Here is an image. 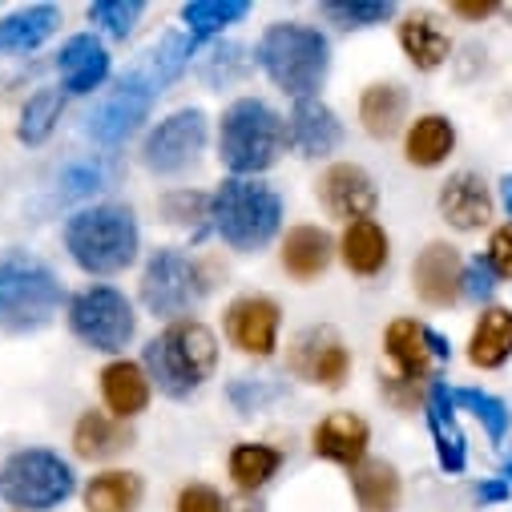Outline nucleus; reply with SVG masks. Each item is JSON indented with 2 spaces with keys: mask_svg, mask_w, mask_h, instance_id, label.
<instances>
[{
  "mask_svg": "<svg viewBox=\"0 0 512 512\" xmlns=\"http://www.w3.org/2000/svg\"><path fill=\"white\" fill-rule=\"evenodd\" d=\"M65 113V93L61 89H37L25 109H21V121H17V142L21 146H45L57 130V121Z\"/></svg>",
  "mask_w": 512,
  "mask_h": 512,
  "instance_id": "nucleus-35",
  "label": "nucleus"
},
{
  "mask_svg": "<svg viewBox=\"0 0 512 512\" xmlns=\"http://www.w3.org/2000/svg\"><path fill=\"white\" fill-rule=\"evenodd\" d=\"M65 323L77 343H85L89 351H101V355H121L138 335L134 303L125 299V291H117L109 283H89L85 291H77L65 307Z\"/></svg>",
  "mask_w": 512,
  "mask_h": 512,
  "instance_id": "nucleus-9",
  "label": "nucleus"
},
{
  "mask_svg": "<svg viewBox=\"0 0 512 512\" xmlns=\"http://www.w3.org/2000/svg\"><path fill=\"white\" fill-rule=\"evenodd\" d=\"M206 295H210V275L202 271L194 254H186L178 246H162L146 259L138 299L154 319H166V323L190 319Z\"/></svg>",
  "mask_w": 512,
  "mask_h": 512,
  "instance_id": "nucleus-7",
  "label": "nucleus"
},
{
  "mask_svg": "<svg viewBox=\"0 0 512 512\" xmlns=\"http://www.w3.org/2000/svg\"><path fill=\"white\" fill-rule=\"evenodd\" d=\"M335 254L355 279H379L392 263V234L383 230L375 218L351 222V226H343V234L335 242Z\"/></svg>",
  "mask_w": 512,
  "mask_h": 512,
  "instance_id": "nucleus-22",
  "label": "nucleus"
},
{
  "mask_svg": "<svg viewBox=\"0 0 512 512\" xmlns=\"http://www.w3.org/2000/svg\"><path fill=\"white\" fill-rule=\"evenodd\" d=\"M452 400H456V408H468V412L484 424V432H488L492 444H500V440L508 436L512 412H508L504 400H496V396H488V392H480V388H452Z\"/></svg>",
  "mask_w": 512,
  "mask_h": 512,
  "instance_id": "nucleus-39",
  "label": "nucleus"
},
{
  "mask_svg": "<svg viewBox=\"0 0 512 512\" xmlns=\"http://www.w3.org/2000/svg\"><path fill=\"white\" fill-rule=\"evenodd\" d=\"M351 367V347L335 327H303L287 347V371L323 392H339L351 379Z\"/></svg>",
  "mask_w": 512,
  "mask_h": 512,
  "instance_id": "nucleus-12",
  "label": "nucleus"
},
{
  "mask_svg": "<svg viewBox=\"0 0 512 512\" xmlns=\"http://www.w3.org/2000/svg\"><path fill=\"white\" fill-rule=\"evenodd\" d=\"M456 150V121L448 113H420L404 130V162L412 170H436Z\"/></svg>",
  "mask_w": 512,
  "mask_h": 512,
  "instance_id": "nucleus-29",
  "label": "nucleus"
},
{
  "mask_svg": "<svg viewBox=\"0 0 512 512\" xmlns=\"http://www.w3.org/2000/svg\"><path fill=\"white\" fill-rule=\"evenodd\" d=\"M57 25H61V9L53 5H29V9L0 17V57L41 49L57 33Z\"/></svg>",
  "mask_w": 512,
  "mask_h": 512,
  "instance_id": "nucleus-34",
  "label": "nucleus"
},
{
  "mask_svg": "<svg viewBox=\"0 0 512 512\" xmlns=\"http://www.w3.org/2000/svg\"><path fill=\"white\" fill-rule=\"evenodd\" d=\"M504 480L512 484V456H508V464H504Z\"/></svg>",
  "mask_w": 512,
  "mask_h": 512,
  "instance_id": "nucleus-52",
  "label": "nucleus"
},
{
  "mask_svg": "<svg viewBox=\"0 0 512 512\" xmlns=\"http://www.w3.org/2000/svg\"><path fill=\"white\" fill-rule=\"evenodd\" d=\"M464 254L436 238L428 242L416 259H412V291L424 307H436V311H448L464 299Z\"/></svg>",
  "mask_w": 512,
  "mask_h": 512,
  "instance_id": "nucleus-14",
  "label": "nucleus"
},
{
  "mask_svg": "<svg viewBox=\"0 0 512 512\" xmlns=\"http://www.w3.org/2000/svg\"><path fill=\"white\" fill-rule=\"evenodd\" d=\"M436 210L440 218L460 230V234H476L484 226H492V214H496V194L492 186L476 174V170H456L444 178L440 194H436Z\"/></svg>",
  "mask_w": 512,
  "mask_h": 512,
  "instance_id": "nucleus-17",
  "label": "nucleus"
},
{
  "mask_svg": "<svg viewBox=\"0 0 512 512\" xmlns=\"http://www.w3.org/2000/svg\"><path fill=\"white\" fill-rule=\"evenodd\" d=\"M287 146L299 154V158H327L343 146V121L339 113L319 101V97H307V101H295L291 117H287Z\"/></svg>",
  "mask_w": 512,
  "mask_h": 512,
  "instance_id": "nucleus-20",
  "label": "nucleus"
},
{
  "mask_svg": "<svg viewBox=\"0 0 512 512\" xmlns=\"http://www.w3.org/2000/svg\"><path fill=\"white\" fill-rule=\"evenodd\" d=\"M319 13L339 29H371L392 21L396 5L392 0H327V5H319Z\"/></svg>",
  "mask_w": 512,
  "mask_h": 512,
  "instance_id": "nucleus-37",
  "label": "nucleus"
},
{
  "mask_svg": "<svg viewBox=\"0 0 512 512\" xmlns=\"http://www.w3.org/2000/svg\"><path fill=\"white\" fill-rule=\"evenodd\" d=\"M65 250L93 279L121 275L125 267L138 263V250H142L138 214L121 202L81 206L73 218H65Z\"/></svg>",
  "mask_w": 512,
  "mask_h": 512,
  "instance_id": "nucleus-1",
  "label": "nucleus"
},
{
  "mask_svg": "<svg viewBox=\"0 0 512 512\" xmlns=\"http://www.w3.org/2000/svg\"><path fill=\"white\" fill-rule=\"evenodd\" d=\"M315 198H319V206H323L331 218H339L343 226L371 218L375 206H379L375 178H371L359 162H331V166L319 174V182H315Z\"/></svg>",
  "mask_w": 512,
  "mask_h": 512,
  "instance_id": "nucleus-15",
  "label": "nucleus"
},
{
  "mask_svg": "<svg viewBox=\"0 0 512 512\" xmlns=\"http://www.w3.org/2000/svg\"><path fill=\"white\" fill-rule=\"evenodd\" d=\"M424 420H428V432H432V444H436V460L444 472H464L468 464V440L460 432V420H456V400H452V388L448 383H432L428 392V408H424Z\"/></svg>",
  "mask_w": 512,
  "mask_h": 512,
  "instance_id": "nucleus-25",
  "label": "nucleus"
},
{
  "mask_svg": "<svg viewBox=\"0 0 512 512\" xmlns=\"http://www.w3.org/2000/svg\"><path fill=\"white\" fill-rule=\"evenodd\" d=\"M246 13H250L246 0H190V5H182V25L194 41H210L222 29L238 25Z\"/></svg>",
  "mask_w": 512,
  "mask_h": 512,
  "instance_id": "nucleus-36",
  "label": "nucleus"
},
{
  "mask_svg": "<svg viewBox=\"0 0 512 512\" xmlns=\"http://www.w3.org/2000/svg\"><path fill=\"white\" fill-rule=\"evenodd\" d=\"M142 13H146L142 0H93V5L85 9L89 25L101 29L105 37H113V41H125V37H130V33L138 29Z\"/></svg>",
  "mask_w": 512,
  "mask_h": 512,
  "instance_id": "nucleus-38",
  "label": "nucleus"
},
{
  "mask_svg": "<svg viewBox=\"0 0 512 512\" xmlns=\"http://www.w3.org/2000/svg\"><path fill=\"white\" fill-rule=\"evenodd\" d=\"M335 263V238L315 226V222H299L283 234L279 242V267L295 279V283H315L327 275V267Z\"/></svg>",
  "mask_w": 512,
  "mask_h": 512,
  "instance_id": "nucleus-21",
  "label": "nucleus"
},
{
  "mask_svg": "<svg viewBox=\"0 0 512 512\" xmlns=\"http://www.w3.org/2000/svg\"><path fill=\"white\" fill-rule=\"evenodd\" d=\"M283 226V198L263 178H226L210 194V230L234 254H259Z\"/></svg>",
  "mask_w": 512,
  "mask_h": 512,
  "instance_id": "nucleus-5",
  "label": "nucleus"
},
{
  "mask_svg": "<svg viewBox=\"0 0 512 512\" xmlns=\"http://www.w3.org/2000/svg\"><path fill=\"white\" fill-rule=\"evenodd\" d=\"M97 388H101L105 412L121 424L138 420L154 400V383H150V375L138 359H109L97 375Z\"/></svg>",
  "mask_w": 512,
  "mask_h": 512,
  "instance_id": "nucleus-19",
  "label": "nucleus"
},
{
  "mask_svg": "<svg viewBox=\"0 0 512 512\" xmlns=\"http://www.w3.org/2000/svg\"><path fill=\"white\" fill-rule=\"evenodd\" d=\"M508 17H512V9H508Z\"/></svg>",
  "mask_w": 512,
  "mask_h": 512,
  "instance_id": "nucleus-53",
  "label": "nucleus"
},
{
  "mask_svg": "<svg viewBox=\"0 0 512 512\" xmlns=\"http://www.w3.org/2000/svg\"><path fill=\"white\" fill-rule=\"evenodd\" d=\"M428 383H412V379H400L392 371H379V396L388 400L396 412H424L428 408Z\"/></svg>",
  "mask_w": 512,
  "mask_h": 512,
  "instance_id": "nucleus-43",
  "label": "nucleus"
},
{
  "mask_svg": "<svg viewBox=\"0 0 512 512\" xmlns=\"http://www.w3.org/2000/svg\"><path fill=\"white\" fill-rule=\"evenodd\" d=\"M500 206H504V214H508V222H512V174L500 178Z\"/></svg>",
  "mask_w": 512,
  "mask_h": 512,
  "instance_id": "nucleus-51",
  "label": "nucleus"
},
{
  "mask_svg": "<svg viewBox=\"0 0 512 512\" xmlns=\"http://www.w3.org/2000/svg\"><path fill=\"white\" fill-rule=\"evenodd\" d=\"M134 448V428L113 420L109 412H81L77 424H73V456L77 460H89V464H105L121 452Z\"/></svg>",
  "mask_w": 512,
  "mask_h": 512,
  "instance_id": "nucleus-27",
  "label": "nucleus"
},
{
  "mask_svg": "<svg viewBox=\"0 0 512 512\" xmlns=\"http://www.w3.org/2000/svg\"><path fill=\"white\" fill-rule=\"evenodd\" d=\"M512 359V307L488 303L480 307L468 335V363L476 371H500Z\"/></svg>",
  "mask_w": 512,
  "mask_h": 512,
  "instance_id": "nucleus-30",
  "label": "nucleus"
},
{
  "mask_svg": "<svg viewBox=\"0 0 512 512\" xmlns=\"http://www.w3.org/2000/svg\"><path fill=\"white\" fill-rule=\"evenodd\" d=\"M351 492H355L359 512H396V508H400V496H404L400 468H396L392 460L367 456V460L351 472Z\"/></svg>",
  "mask_w": 512,
  "mask_h": 512,
  "instance_id": "nucleus-33",
  "label": "nucleus"
},
{
  "mask_svg": "<svg viewBox=\"0 0 512 512\" xmlns=\"http://www.w3.org/2000/svg\"><path fill=\"white\" fill-rule=\"evenodd\" d=\"M194 49H198V41L182 29V33H166L154 49H146L134 65H130V81H138V85H146L150 93H166L186 69H190V57H194Z\"/></svg>",
  "mask_w": 512,
  "mask_h": 512,
  "instance_id": "nucleus-23",
  "label": "nucleus"
},
{
  "mask_svg": "<svg viewBox=\"0 0 512 512\" xmlns=\"http://www.w3.org/2000/svg\"><path fill=\"white\" fill-rule=\"evenodd\" d=\"M254 65L267 73L279 93L307 101L319 97L331 73V41L307 21H275L254 45Z\"/></svg>",
  "mask_w": 512,
  "mask_h": 512,
  "instance_id": "nucleus-2",
  "label": "nucleus"
},
{
  "mask_svg": "<svg viewBox=\"0 0 512 512\" xmlns=\"http://www.w3.org/2000/svg\"><path fill=\"white\" fill-rule=\"evenodd\" d=\"M287 150V121L263 97H238L218 121V162L230 178H259Z\"/></svg>",
  "mask_w": 512,
  "mask_h": 512,
  "instance_id": "nucleus-4",
  "label": "nucleus"
},
{
  "mask_svg": "<svg viewBox=\"0 0 512 512\" xmlns=\"http://www.w3.org/2000/svg\"><path fill=\"white\" fill-rule=\"evenodd\" d=\"M367 444H371V424L359 412H327L315 428H311V452L327 464H339L347 472H355L367 460Z\"/></svg>",
  "mask_w": 512,
  "mask_h": 512,
  "instance_id": "nucleus-18",
  "label": "nucleus"
},
{
  "mask_svg": "<svg viewBox=\"0 0 512 512\" xmlns=\"http://www.w3.org/2000/svg\"><path fill=\"white\" fill-rule=\"evenodd\" d=\"M279 396H283V388H279V383H267V379H234V383H230V404H234L242 416L263 412V408L275 404Z\"/></svg>",
  "mask_w": 512,
  "mask_h": 512,
  "instance_id": "nucleus-44",
  "label": "nucleus"
},
{
  "mask_svg": "<svg viewBox=\"0 0 512 512\" xmlns=\"http://www.w3.org/2000/svg\"><path fill=\"white\" fill-rule=\"evenodd\" d=\"M73 492L77 476L53 448H17L0 464V500L17 512H53Z\"/></svg>",
  "mask_w": 512,
  "mask_h": 512,
  "instance_id": "nucleus-6",
  "label": "nucleus"
},
{
  "mask_svg": "<svg viewBox=\"0 0 512 512\" xmlns=\"http://www.w3.org/2000/svg\"><path fill=\"white\" fill-rule=\"evenodd\" d=\"M492 287H496V275L488 271V263L484 259H472L464 267V299H488Z\"/></svg>",
  "mask_w": 512,
  "mask_h": 512,
  "instance_id": "nucleus-47",
  "label": "nucleus"
},
{
  "mask_svg": "<svg viewBox=\"0 0 512 512\" xmlns=\"http://www.w3.org/2000/svg\"><path fill=\"white\" fill-rule=\"evenodd\" d=\"M383 355L392 363V375L412 379V383H440L444 363L452 359V347L420 319L412 315H396L383 327Z\"/></svg>",
  "mask_w": 512,
  "mask_h": 512,
  "instance_id": "nucleus-11",
  "label": "nucleus"
},
{
  "mask_svg": "<svg viewBox=\"0 0 512 512\" xmlns=\"http://www.w3.org/2000/svg\"><path fill=\"white\" fill-rule=\"evenodd\" d=\"M162 214L166 222L182 226V230H210V194H198V190H174L162 198Z\"/></svg>",
  "mask_w": 512,
  "mask_h": 512,
  "instance_id": "nucleus-40",
  "label": "nucleus"
},
{
  "mask_svg": "<svg viewBox=\"0 0 512 512\" xmlns=\"http://www.w3.org/2000/svg\"><path fill=\"white\" fill-rule=\"evenodd\" d=\"M226 504L230 500L214 484H202V480L182 484L178 496H174V512H226Z\"/></svg>",
  "mask_w": 512,
  "mask_h": 512,
  "instance_id": "nucleus-45",
  "label": "nucleus"
},
{
  "mask_svg": "<svg viewBox=\"0 0 512 512\" xmlns=\"http://www.w3.org/2000/svg\"><path fill=\"white\" fill-rule=\"evenodd\" d=\"M226 512H267V504L259 496H238V500L226 504Z\"/></svg>",
  "mask_w": 512,
  "mask_h": 512,
  "instance_id": "nucleus-50",
  "label": "nucleus"
},
{
  "mask_svg": "<svg viewBox=\"0 0 512 512\" xmlns=\"http://www.w3.org/2000/svg\"><path fill=\"white\" fill-rule=\"evenodd\" d=\"M57 73H61V93L85 97L105 85L109 77V53L93 33H77L61 45L57 53Z\"/></svg>",
  "mask_w": 512,
  "mask_h": 512,
  "instance_id": "nucleus-24",
  "label": "nucleus"
},
{
  "mask_svg": "<svg viewBox=\"0 0 512 512\" xmlns=\"http://www.w3.org/2000/svg\"><path fill=\"white\" fill-rule=\"evenodd\" d=\"M484 263L496 275V283H512V222H500L488 234V250H484Z\"/></svg>",
  "mask_w": 512,
  "mask_h": 512,
  "instance_id": "nucleus-46",
  "label": "nucleus"
},
{
  "mask_svg": "<svg viewBox=\"0 0 512 512\" xmlns=\"http://www.w3.org/2000/svg\"><path fill=\"white\" fill-rule=\"evenodd\" d=\"M408 89L400 81H371L359 93V125L375 142H388L400 130H408Z\"/></svg>",
  "mask_w": 512,
  "mask_h": 512,
  "instance_id": "nucleus-28",
  "label": "nucleus"
},
{
  "mask_svg": "<svg viewBox=\"0 0 512 512\" xmlns=\"http://www.w3.org/2000/svg\"><path fill=\"white\" fill-rule=\"evenodd\" d=\"M146 500V480L134 468H105L93 472L81 488L85 512H138Z\"/></svg>",
  "mask_w": 512,
  "mask_h": 512,
  "instance_id": "nucleus-31",
  "label": "nucleus"
},
{
  "mask_svg": "<svg viewBox=\"0 0 512 512\" xmlns=\"http://www.w3.org/2000/svg\"><path fill=\"white\" fill-rule=\"evenodd\" d=\"M448 13H452V17H460V21L480 25V21H488L492 13H500V5H496V0H452Z\"/></svg>",
  "mask_w": 512,
  "mask_h": 512,
  "instance_id": "nucleus-48",
  "label": "nucleus"
},
{
  "mask_svg": "<svg viewBox=\"0 0 512 512\" xmlns=\"http://www.w3.org/2000/svg\"><path fill=\"white\" fill-rule=\"evenodd\" d=\"M246 49L242 45H218V49H210L206 57H202V65H198V73H202V81L210 85V89H226V85H234L238 77H246Z\"/></svg>",
  "mask_w": 512,
  "mask_h": 512,
  "instance_id": "nucleus-41",
  "label": "nucleus"
},
{
  "mask_svg": "<svg viewBox=\"0 0 512 512\" xmlns=\"http://www.w3.org/2000/svg\"><path fill=\"white\" fill-rule=\"evenodd\" d=\"M508 492H512V484H508L504 476H496V480H484V484L476 488V500H480V504H500V500H508Z\"/></svg>",
  "mask_w": 512,
  "mask_h": 512,
  "instance_id": "nucleus-49",
  "label": "nucleus"
},
{
  "mask_svg": "<svg viewBox=\"0 0 512 512\" xmlns=\"http://www.w3.org/2000/svg\"><path fill=\"white\" fill-rule=\"evenodd\" d=\"M150 383L170 400H190L218 371V339L202 319L166 323L142 355Z\"/></svg>",
  "mask_w": 512,
  "mask_h": 512,
  "instance_id": "nucleus-3",
  "label": "nucleus"
},
{
  "mask_svg": "<svg viewBox=\"0 0 512 512\" xmlns=\"http://www.w3.org/2000/svg\"><path fill=\"white\" fill-rule=\"evenodd\" d=\"M61 283L57 275L25 254H9L0 259V327L5 331H41L53 323V315L61 311Z\"/></svg>",
  "mask_w": 512,
  "mask_h": 512,
  "instance_id": "nucleus-8",
  "label": "nucleus"
},
{
  "mask_svg": "<svg viewBox=\"0 0 512 512\" xmlns=\"http://www.w3.org/2000/svg\"><path fill=\"white\" fill-rule=\"evenodd\" d=\"M222 331L234 351L246 359H275L279 331H283V307L271 295H238L230 299L222 315Z\"/></svg>",
  "mask_w": 512,
  "mask_h": 512,
  "instance_id": "nucleus-13",
  "label": "nucleus"
},
{
  "mask_svg": "<svg viewBox=\"0 0 512 512\" xmlns=\"http://www.w3.org/2000/svg\"><path fill=\"white\" fill-rule=\"evenodd\" d=\"M283 460H287V456H283V448H275V444L242 440V444L230 448L226 472H230V480H234V488H238L242 496H259V492L279 476Z\"/></svg>",
  "mask_w": 512,
  "mask_h": 512,
  "instance_id": "nucleus-32",
  "label": "nucleus"
},
{
  "mask_svg": "<svg viewBox=\"0 0 512 512\" xmlns=\"http://www.w3.org/2000/svg\"><path fill=\"white\" fill-rule=\"evenodd\" d=\"M109 182H113V166L101 162V158H89V162H77V166H69V170L61 174L57 194H61V198H89V194L105 190Z\"/></svg>",
  "mask_w": 512,
  "mask_h": 512,
  "instance_id": "nucleus-42",
  "label": "nucleus"
},
{
  "mask_svg": "<svg viewBox=\"0 0 512 512\" xmlns=\"http://www.w3.org/2000/svg\"><path fill=\"white\" fill-rule=\"evenodd\" d=\"M396 41H400V53L408 57V65L416 73H436L448 65L452 57V37L448 29L428 17V13H408L400 25H396Z\"/></svg>",
  "mask_w": 512,
  "mask_h": 512,
  "instance_id": "nucleus-26",
  "label": "nucleus"
},
{
  "mask_svg": "<svg viewBox=\"0 0 512 512\" xmlns=\"http://www.w3.org/2000/svg\"><path fill=\"white\" fill-rule=\"evenodd\" d=\"M154 101H158V93H150L146 85H138V81H130V77H121L117 89L89 113L85 134H89L93 142H101V146H121L130 134L142 130V121L150 117Z\"/></svg>",
  "mask_w": 512,
  "mask_h": 512,
  "instance_id": "nucleus-16",
  "label": "nucleus"
},
{
  "mask_svg": "<svg viewBox=\"0 0 512 512\" xmlns=\"http://www.w3.org/2000/svg\"><path fill=\"white\" fill-rule=\"evenodd\" d=\"M206 138H210V117L198 109V105H186V109H174L170 117H162L154 130L146 134L142 142V166L150 174H182L186 166L198 162V154L206 150Z\"/></svg>",
  "mask_w": 512,
  "mask_h": 512,
  "instance_id": "nucleus-10",
  "label": "nucleus"
}]
</instances>
